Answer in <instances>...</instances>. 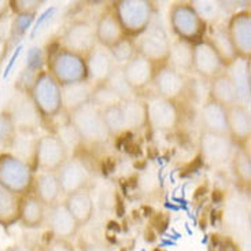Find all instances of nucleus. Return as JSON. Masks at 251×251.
Returning a JSON list of instances; mask_svg holds the SVG:
<instances>
[{
	"label": "nucleus",
	"instance_id": "1",
	"mask_svg": "<svg viewBox=\"0 0 251 251\" xmlns=\"http://www.w3.org/2000/svg\"><path fill=\"white\" fill-rule=\"evenodd\" d=\"M169 22L178 40L197 44L204 39L206 21L192 3L177 1L169 10Z\"/></svg>",
	"mask_w": 251,
	"mask_h": 251
},
{
	"label": "nucleus",
	"instance_id": "2",
	"mask_svg": "<svg viewBox=\"0 0 251 251\" xmlns=\"http://www.w3.org/2000/svg\"><path fill=\"white\" fill-rule=\"evenodd\" d=\"M113 11L120 21L126 37H139L152 22L155 8L149 0H120L113 4Z\"/></svg>",
	"mask_w": 251,
	"mask_h": 251
},
{
	"label": "nucleus",
	"instance_id": "3",
	"mask_svg": "<svg viewBox=\"0 0 251 251\" xmlns=\"http://www.w3.org/2000/svg\"><path fill=\"white\" fill-rule=\"evenodd\" d=\"M47 72L59 85H68L87 80L85 58L61 47L47 54Z\"/></svg>",
	"mask_w": 251,
	"mask_h": 251
},
{
	"label": "nucleus",
	"instance_id": "4",
	"mask_svg": "<svg viewBox=\"0 0 251 251\" xmlns=\"http://www.w3.org/2000/svg\"><path fill=\"white\" fill-rule=\"evenodd\" d=\"M68 123L75 129L81 142L100 144L110 137L106 125L103 123L102 110L92 102L84 104L68 114Z\"/></svg>",
	"mask_w": 251,
	"mask_h": 251
},
{
	"label": "nucleus",
	"instance_id": "5",
	"mask_svg": "<svg viewBox=\"0 0 251 251\" xmlns=\"http://www.w3.org/2000/svg\"><path fill=\"white\" fill-rule=\"evenodd\" d=\"M32 102L40 113L41 118H54L62 110L61 85L55 81L47 70L36 75L30 89L27 91Z\"/></svg>",
	"mask_w": 251,
	"mask_h": 251
},
{
	"label": "nucleus",
	"instance_id": "6",
	"mask_svg": "<svg viewBox=\"0 0 251 251\" xmlns=\"http://www.w3.org/2000/svg\"><path fill=\"white\" fill-rule=\"evenodd\" d=\"M33 178V169L26 162L7 151L0 154V188L24 197L32 190Z\"/></svg>",
	"mask_w": 251,
	"mask_h": 251
},
{
	"label": "nucleus",
	"instance_id": "7",
	"mask_svg": "<svg viewBox=\"0 0 251 251\" xmlns=\"http://www.w3.org/2000/svg\"><path fill=\"white\" fill-rule=\"evenodd\" d=\"M69 159L68 150L55 133L40 136L34 150L33 172H54L56 173Z\"/></svg>",
	"mask_w": 251,
	"mask_h": 251
},
{
	"label": "nucleus",
	"instance_id": "8",
	"mask_svg": "<svg viewBox=\"0 0 251 251\" xmlns=\"http://www.w3.org/2000/svg\"><path fill=\"white\" fill-rule=\"evenodd\" d=\"M136 52L143 58L149 59L155 66L166 65V59L169 55L170 41L168 34L162 26H151L137 37L135 43Z\"/></svg>",
	"mask_w": 251,
	"mask_h": 251
},
{
	"label": "nucleus",
	"instance_id": "9",
	"mask_svg": "<svg viewBox=\"0 0 251 251\" xmlns=\"http://www.w3.org/2000/svg\"><path fill=\"white\" fill-rule=\"evenodd\" d=\"M13 120L15 130L36 133L41 124V116L27 92H17L4 109Z\"/></svg>",
	"mask_w": 251,
	"mask_h": 251
},
{
	"label": "nucleus",
	"instance_id": "10",
	"mask_svg": "<svg viewBox=\"0 0 251 251\" xmlns=\"http://www.w3.org/2000/svg\"><path fill=\"white\" fill-rule=\"evenodd\" d=\"M59 44L62 48L85 58L98 46L95 26L88 21H75L63 32Z\"/></svg>",
	"mask_w": 251,
	"mask_h": 251
},
{
	"label": "nucleus",
	"instance_id": "11",
	"mask_svg": "<svg viewBox=\"0 0 251 251\" xmlns=\"http://www.w3.org/2000/svg\"><path fill=\"white\" fill-rule=\"evenodd\" d=\"M147 107V125L161 132H170L180 123V111L173 100L159 96H152L146 102Z\"/></svg>",
	"mask_w": 251,
	"mask_h": 251
},
{
	"label": "nucleus",
	"instance_id": "12",
	"mask_svg": "<svg viewBox=\"0 0 251 251\" xmlns=\"http://www.w3.org/2000/svg\"><path fill=\"white\" fill-rule=\"evenodd\" d=\"M226 33L231 40L233 50L238 55V59L250 62L251 59V14L250 11H239L232 15Z\"/></svg>",
	"mask_w": 251,
	"mask_h": 251
},
{
	"label": "nucleus",
	"instance_id": "13",
	"mask_svg": "<svg viewBox=\"0 0 251 251\" xmlns=\"http://www.w3.org/2000/svg\"><path fill=\"white\" fill-rule=\"evenodd\" d=\"M61 192L63 195H70L78 191L88 190L91 183V172L87 165L80 158H69L56 172Z\"/></svg>",
	"mask_w": 251,
	"mask_h": 251
},
{
	"label": "nucleus",
	"instance_id": "14",
	"mask_svg": "<svg viewBox=\"0 0 251 251\" xmlns=\"http://www.w3.org/2000/svg\"><path fill=\"white\" fill-rule=\"evenodd\" d=\"M192 70L203 78L210 81L216 75L224 72V65L220 56L213 48L210 41L204 37L203 40L194 44V61H192Z\"/></svg>",
	"mask_w": 251,
	"mask_h": 251
},
{
	"label": "nucleus",
	"instance_id": "15",
	"mask_svg": "<svg viewBox=\"0 0 251 251\" xmlns=\"http://www.w3.org/2000/svg\"><path fill=\"white\" fill-rule=\"evenodd\" d=\"M121 70H123L124 78L129 85V88L133 91V94H137L139 91H143L144 88H147L150 84H152L154 75L158 69L149 59L143 58L142 55L136 54L126 65H124Z\"/></svg>",
	"mask_w": 251,
	"mask_h": 251
},
{
	"label": "nucleus",
	"instance_id": "16",
	"mask_svg": "<svg viewBox=\"0 0 251 251\" xmlns=\"http://www.w3.org/2000/svg\"><path fill=\"white\" fill-rule=\"evenodd\" d=\"M85 68H87V80L92 85L104 84L116 70L117 65L107 48L96 46L85 56Z\"/></svg>",
	"mask_w": 251,
	"mask_h": 251
},
{
	"label": "nucleus",
	"instance_id": "17",
	"mask_svg": "<svg viewBox=\"0 0 251 251\" xmlns=\"http://www.w3.org/2000/svg\"><path fill=\"white\" fill-rule=\"evenodd\" d=\"M201 152L211 165H221L233 155V144L229 135L203 132L201 136Z\"/></svg>",
	"mask_w": 251,
	"mask_h": 251
},
{
	"label": "nucleus",
	"instance_id": "18",
	"mask_svg": "<svg viewBox=\"0 0 251 251\" xmlns=\"http://www.w3.org/2000/svg\"><path fill=\"white\" fill-rule=\"evenodd\" d=\"M152 84L156 91V96L173 102L183 95L187 88V80L183 73L169 68L168 65L156 70Z\"/></svg>",
	"mask_w": 251,
	"mask_h": 251
},
{
	"label": "nucleus",
	"instance_id": "19",
	"mask_svg": "<svg viewBox=\"0 0 251 251\" xmlns=\"http://www.w3.org/2000/svg\"><path fill=\"white\" fill-rule=\"evenodd\" d=\"M48 216L46 221L48 223L50 231L54 235V239H65L70 240L77 235L80 226L77 225L75 220L72 217L63 202H58L54 206L48 207Z\"/></svg>",
	"mask_w": 251,
	"mask_h": 251
},
{
	"label": "nucleus",
	"instance_id": "20",
	"mask_svg": "<svg viewBox=\"0 0 251 251\" xmlns=\"http://www.w3.org/2000/svg\"><path fill=\"white\" fill-rule=\"evenodd\" d=\"M228 135L233 143H246L251 136L250 111L245 104H233L226 109Z\"/></svg>",
	"mask_w": 251,
	"mask_h": 251
},
{
	"label": "nucleus",
	"instance_id": "21",
	"mask_svg": "<svg viewBox=\"0 0 251 251\" xmlns=\"http://www.w3.org/2000/svg\"><path fill=\"white\" fill-rule=\"evenodd\" d=\"M209 99L224 106L225 109L239 103V95L232 75L226 72L211 78L209 84Z\"/></svg>",
	"mask_w": 251,
	"mask_h": 251
},
{
	"label": "nucleus",
	"instance_id": "22",
	"mask_svg": "<svg viewBox=\"0 0 251 251\" xmlns=\"http://www.w3.org/2000/svg\"><path fill=\"white\" fill-rule=\"evenodd\" d=\"M95 33L98 46L107 50L126 37L114 11H106L99 17L95 25Z\"/></svg>",
	"mask_w": 251,
	"mask_h": 251
},
{
	"label": "nucleus",
	"instance_id": "23",
	"mask_svg": "<svg viewBox=\"0 0 251 251\" xmlns=\"http://www.w3.org/2000/svg\"><path fill=\"white\" fill-rule=\"evenodd\" d=\"M32 190V194L43 202L46 207L58 203L59 195L62 194L58 176L54 172H39V175H36L33 178Z\"/></svg>",
	"mask_w": 251,
	"mask_h": 251
},
{
	"label": "nucleus",
	"instance_id": "24",
	"mask_svg": "<svg viewBox=\"0 0 251 251\" xmlns=\"http://www.w3.org/2000/svg\"><path fill=\"white\" fill-rule=\"evenodd\" d=\"M63 203L80 228L85 226L91 221V218L94 217L95 204H94V199L88 190L70 194L65 198Z\"/></svg>",
	"mask_w": 251,
	"mask_h": 251
},
{
	"label": "nucleus",
	"instance_id": "25",
	"mask_svg": "<svg viewBox=\"0 0 251 251\" xmlns=\"http://www.w3.org/2000/svg\"><path fill=\"white\" fill-rule=\"evenodd\" d=\"M201 124L203 132L228 135L226 109L224 106L207 99L201 109Z\"/></svg>",
	"mask_w": 251,
	"mask_h": 251
},
{
	"label": "nucleus",
	"instance_id": "26",
	"mask_svg": "<svg viewBox=\"0 0 251 251\" xmlns=\"http://www.w3.org/2000/svg\"><path fill=\"white\" fill-rule=\"evenodd\" d=\"M47 207L44 206L43 202H40L33 194H27L22 197L20 211V223L22 226L27 229H37L41 228L46 218H47Z\"/></svg>",
	"mask_w": 251,
	"mask_h": 251
},
{
	"label": "nucleus",
	"instance_id": "27",
	"mask_svg": "<svg viewBox=\"0 0 251 251\" xmlns=\"http://www.w3.org/2000/svg\"><path fill=\"white\" fill-rule=\"evenodd\" d=\"M61 91L62 110L69 114L70 111H73V110L78 109V107H81L84 104L91 102L94 85L88 80H85V81L62 85Z\"/></svg>",
	"mask_w": 251,
	"mask_h": 251
},
{
	"label": "nucleus",
	"instance_id": "28",
	"mask_svg": "<svg viewBox=\"0 0 251 251\" xmlns=\"http://www.w3.org/2000/svg\"><path fill=\"white\" fill-rule=\"evenodd\" d=\"M37 139H39V136H36V133H33V132L15 130V135H14L7 152L20 158L21 161L26 162L33 169L34 150H36Z\"/></svg>",
	"mask_w": 251,
	"mask_h": 251
},
{
	"label": "nucleus",
	"instance_id": "29",
	"mask_svg": "<svg viewBox=\"0 0 251 251\" xmlns=\"http://www.w3.org/2000/svg\"><path fill=\"white\" fill-rule=\"evenodd\" d=\"M194 61V44L187 41L178 40L170 43L169 55L166 59V65L177 72H191Z\"/></svg>",
	"mask_w": 251,
	"mask_h": 251
},
{
	"label": "nucleus",
	"instance_id": "30",
	"mask_svg": "<svg viewBox=\"0 0 251 251\" xmlns=\"http://www.w3.org/2000/svg\"><path fill=\"white\" fill-rule=\"evenodd\" d=\"M120 107L123 111L125 130L140 129L147 125L146 102H143L140 99H136V98H130V99L121 102Z\"/></svg>",
	"mask_w": 251,
	"mask_h": 251
},
{
	"label": "nucleus",
	"instance_id": "31",
	"mask_svg": "<svg viewBox=\"0 0 251 251\" xmlns=\"http://www.w3.org/2000/svg\"><path fill=\"white\" fill-rule=\"evenodd\" d=\"M22 197L0 188V226L10 228L20 221Z\"/></svg>",
	"mask_w": 251,
	"mask_h": 251
},
{
	"label": "nucleus",
	"instance_id": "32",
	"mask_svg": "<svg viewBox=\"0 0 251 251\" xmlns=\"http://www.w3.org/2000/svg\"><path fill=\"white\" fill-rule=\"evenodd\" d=\"M207 40L210 41V44L213 46V48L216 50V52L220 56V59L223 62L224 68H228V66H232L235 65L236 61H238V55L233 50V46H232L231 40L228 37V33H226V29H223V27H217L211 32L210 37H206Z\"/></svg>",
	"mask_w": 251,
	"mask_h": 251
},
{
	"label": "nucleus",
	"instance_id": "33",
	"mask_svg": "<svg viewBox=\"0 0 251 251\" xmlns=\"http://www.w3.org/2000/svg\"><path fill=\"white\" fill-rule=\"evenodd\" d=\"M91 102L94 103L98 109L104 110L109 109V107H113V106H118L124 100L104 82V84L94 85Z\"/></svg>",
	"mask_w": 251,
	"mask_h": 251
},
{
	"label": "nucleus",
	"instance_id": "34",
	"mask_svg": "<svg viewBox=\"0 0 251 251\" xmlns=\"http://www.w3.org/2000/svg\"><path fill=\"white\" fill-rule=\"evenodd\" d=\"M109 51L118 68H123L124 65H126L137 54L135 41L130 37H124L123 40L118 41L113 47L109 48Z\"/></svg>",
	"mask_w": 251,
	"mask_h": 251
},
{
	"label": "nucleus",
	"instance_id": "35",
	"mask_svg": "<svg viewBox=\"0 0 251 251\" xmlns=\"http://www.w3.org/2000/svg\"><path fill=\"white\" fill-rule=\"evenodd\" d=\"M121 104V103H120ZM113 106L109 109L102 110L103 123L106 125V129L110 136H118L125 132V125H124V117L121 107Z\"/></svg>",
	"mask_w": 251,
	"mask_h": 251
},
{
	"label": "nucleus",
	"instance_id": "36",
	"mask_svg": "<svg viewBox=\"0 0 251 251\" xmlns=\"http://www.w3.org/2000/svg\"><path fill=\"white\" fill-rule=\"evenodd\" d=\"M233 170L238 178L243 183H250L251 180V162L250 155L246 150L240 149L236 151V154L233 155Z\"/></svg>",
	"mask_w": 251,
	"mask_h": 251
},
{
	"label": "nucleus",
	"instance_id": "37",
	"mask_svg": "<svg viewBox=\"0 0 251 251\" xmlns=\"http://www.w3.org/2000/svg\"><path fill=\"white\" fill-rule=\"evenodd\" d=\"M106 84H107L110 88L113 89L123 100H126V99H130V98H135L133 91L129 88V85L126 84V81H125V78H124L123 70H121V68H118V66H117L116 70L113 72V75H110V78L106 81Z\"/></svg>",
	"mask_w": 251,
	"mask_h": 251
},
{
	"label": "nucleus",
	"instance_id": "38",
	"mask_svg": "<svg viewBox=\"0 0 251 251\" xmlns=\"http://www.w3.org/2000/svg\"><path fill=\"white\" fill-rule=\"evenodd\" d=\"M55 135L58 136V139L65 146V149L68 150L69 154H70V151L73 152V151H75L81 146L82 142L81 139H80V136H78V133L75 132V129L69 123L61 125Z\"/></svg>",
	"mask_w": 251,
	"mask_h": 251
},
{
	"label": "nucleus",
	"instance_id": "39",
	"mask_svg": "<svg viewBox=\"0 0 251 251\" xmlns=\"http://www.w3.org/2000/svg\"><path fill=\"white\" fill-rule=\"evenodd\" d=\"M14 135H15V126L13 120L6 110H1L0 111V147L8 150Z\"/></svg>",
	"mask_w": 251,
	"mask_h": 251
},
{
	"label": "nucleus",
	"instance_id": "40",
	"mask_svg": "<svg viewBox=\"0 0 251 251\" xmlns=\"http://www.w3.org/2000/svg\"><path fill=\"white\" fill-rule=\"evenodd\" d=\"M41 4V0H10V10L15 15H36Z\"/></svg>",
	"mask_w": 251,
	"mask_h": 251
},
{
	"label": "nucleus",
	"instance_id": "41",
	"mask_svg": "<svg viewBox=\"0 0 251 251\" xmlns=\"http://www.w3.org/2000/svg\"><path fill=\"white\" fill-rule=\"evenodd\" d=\"M36 15H15L11 24V39H21L32 26Z\"/></svg>",
	"mask_w": 251,
	"mask_h": 251
},
{
	"label": "nucleus",
	"instance_id": "42",
	"mask_svg": "<svg viewBox=\"0 0 251 251\" xmlns=\"http://www.w3.org/2000/svg\"><path fill=\"white\" fill-rule=\"evenodd\" d=\"M43 66H44V55L39 47H33L29 50L26 55V70L39 75L43 72Z\"/></svg>",
	"mask_w": 251,
	"mask_h": 251
},
{
	"label": "nucleus",
	"instance_id": "43",
	"mask_svg": "<svg viewBox=\"0 0 251 251\" xmlns=\"http://www.w3.org/2000/svg\"><path fill=\"white\" fill-rule=\"evenodd\" d=\"M44 251H75V249L70 240H65V239H52V242L48 243Z\"/></svg>",
	"mask_w": 251,
	"mask_h": 251
},
{
	"label": "nucleus",
	"instance_id": "44",
	"mask_svg": "<svg viewBox=\"0 0 251 251\" xmlns=\"http://www.w3.org/2000/svg\"><path fill=\"white\" fill-rule=\"evenodd\" d=\"M7 54H8V40L0 36V65L4 62Z\"/></svg>",
	"mask_w": 251,
	"mask_h": 251
},
{
	"label": "nucleus",
	"instance_id": "45",
	"mask_svg": "<svg viewBox=\"0 0 251 251\" xmlns=\"http://www.w3.org/2000/svg\"><path fill=\"white\" fill-rule=\"evenodd\" d=\"M10 10V0H0V21L3 20Z\"/></svg>",
	"mask_w": 251,
	"mask_h": 251
},
{
	"label": "nucleus",
	"instance_id": "46",
	"mask_svg": "<svg viewBox=\"0 0 251 251\" xmlns=\"http://www.w3.org/2000/svg\"><path fill=\"white\" fill-rule=\"evenodd\" d=\"M84 251H109V250L102 245H89L85 247V250Z\"/></svg>",
	"mask_w": 251,
	"mask_h": 251
},
{
	"label": "nucleus",
	"instance_id": "47",
	"mask_svg": "<svg viewBox=\"0 0 251 251\" xmlns=\"http://www.w3.org/2000/svg\"><path fill=\"white\" fill-rule=\"evenodd\" d=\"M6 251H27L24 246H21V245H13V246H10V247H7Z\"/></svg>",
	"mask_w": 251,
	"mask_h": 251
},
{
	"label": "nucleus",
	"instance_id": "48",
	"mask_svg": "<svg viewBox=\"0 0 251 251\" xmlns=\"http://www.w3.org/2000/svg\"><path fill=\"white\" fill-rule=\"evenodd\" d=\"M20 51H21V47H18V50H17V52H15V55H14V59L17 58V55L20 54ZM13 62H14V61H11V63L8 65V69L11 68V65H13ZM8 69H7V70H6V75H7V73H8Z\"/></svg>",
	"mask_w": 251,
	"mask_h": 251
}]
</instances>
